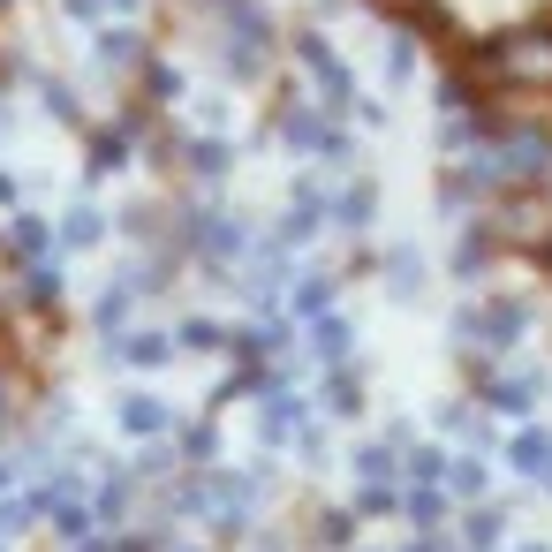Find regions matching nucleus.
Here are the masks:
<instances>
[{"label":"nucleus","instance_id":"f257e3e1","mask_svg":"<svg viewBox=\"0 0 552 552\" xmlns=\"http://www.w3.org/2000/svg\"><path fill=\"white\" fill-rule=\"evenodd\" d=\"M121 432H167V401H152V394H129L121 401Z\"/></svg>","mask_w":552,"mask_h":552},{"label":"nucleus","instance_id":"f03ea898","mask_svg":"<svg viewBox=\"0 0 552 552\" xmlns=\"http://www.w3.org/2000/svg\"><path fill=\"white\" fill-rule=\"evenodd\" d=\"M38 507H53V492H31V500H0V537H16L23 522L38 515Z\"/></svg>","mask_w":552,"mask_h":552},{"label":"nucleus","instance_id":"7ed1b4c3","mask_svg":"<svg viewBox=\"0 0 552 552\" xmlns=\"http://www.w3.org/2000/svg\"><path fill=\"white\" fill-rule=\"evenodd\" d=\"M121 363H167V341L159 333H137V341L121 348Z\"/></svg>","mask_w":552,"mask_h":552},{"label":"nucleus","instance_id":"20e7f679","mask_svg":"<svg viewBox=\"0 0 552 552\" xmlns=\"http://www.w3.org/2000/svg\"><path fill=\"white\" fill-rule=\"evenodd\" d=\"M545 484H552V477H545Z\"/></svg>","mask_w":552,"mask_h":552}]
</instances>
